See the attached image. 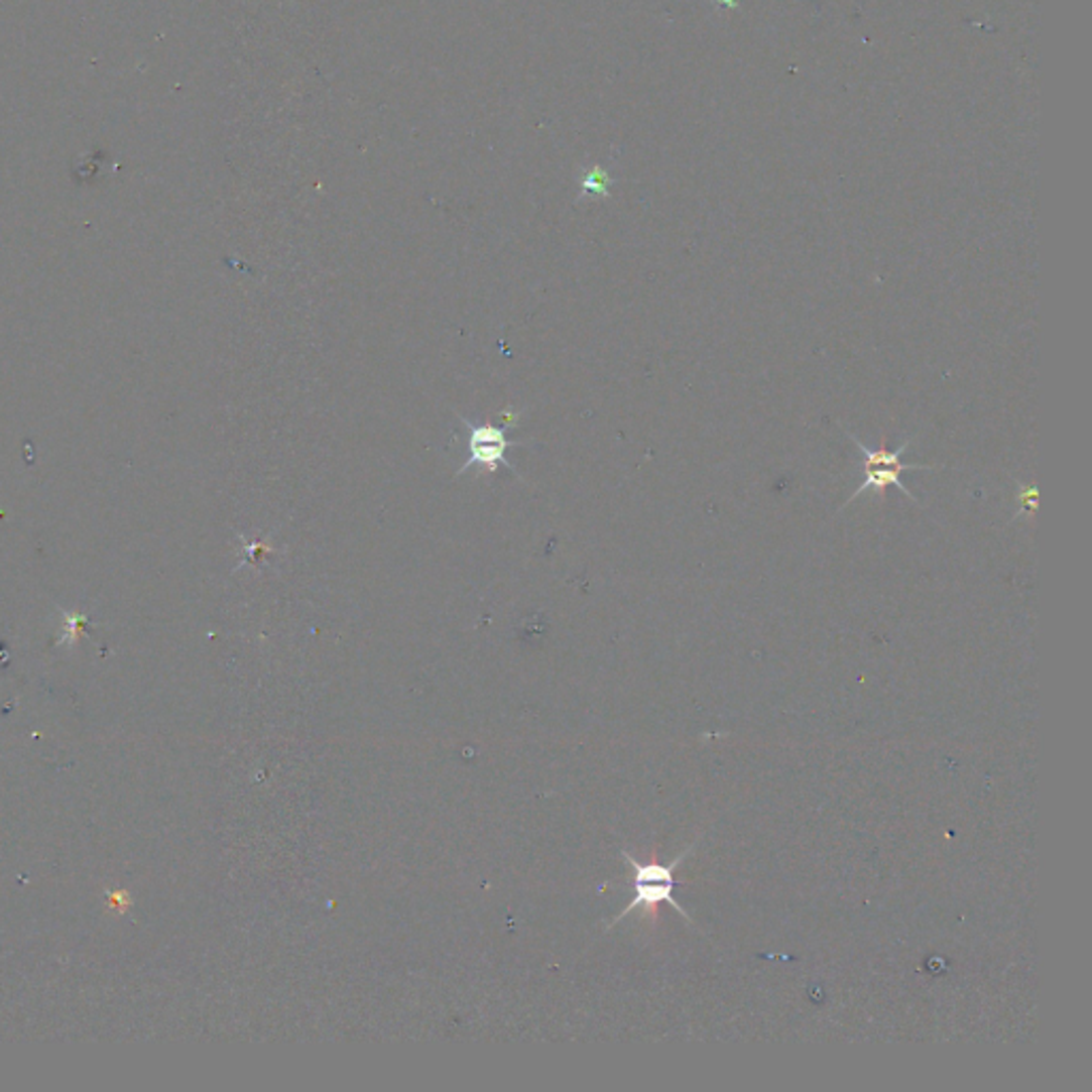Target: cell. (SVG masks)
<instances>
[{
	"instance_id": "4",
	"label": "cell",
	"mask_w": 1092,
	"mask_h": 1092,
	"mask_svg": "<svg viewBox=\"0 0 1092 1092\" xmlns=\"http://www.w3.org/2000/svg\"><path fill=\"white\" fill-rule=\"evenodd\" d=\"M1038 499H1040L1038 487H1035V485H1020V493H1017V504H1020V510H1017V514L1013 516V519H1017V516H1022L1026 512L1038 510Z\"/></svg>"
},
{
	"instance_id": "2",
	"label": "cell",
	"mask_w": 1092,
	"mask_h": 1092,
	"mask_svg": "<svg viewBox=\"0 0 1092 1092\" xmlns=\"http://www.w3.org/2000/svg\"><path fill=\"white\" fill-rule=\"evenodd\" d=\"M847 436H849L851 442L856 444V447L862 453V457H864V480H862V485L854 493H851V497L843 504V508L849 506L862 493H873V495L883 497L887 487H896L900 493H904L906 497H909L914 504H918V499L914 497V493L906 489L904 483L900 480V474L909 472V470H937V466L902 464L900 457H902V453L906 449H909L912 440H904L896 451H890V449H887V444H885V438H881L879 449H868L866 444H862L858 438H854L851 434H847Z\"/></svg>"
},
{
	"instance_id": "1",
	"label": "cell",
	"mask_w": 1092,
	"mask_h": 1092,
	"mask_svg": "<svg viewBox=\"0 0 1092 1092\" xmlns=\"http://www.w3.org/2000/svg\"><path fill=\"white\" fill-rule=\"evenodd\" d=\"M696 847V843L685 847L683 854H679L677 860H673L669 866H661V864H640L638 860L632 858V854L629 851H621L623 860L632 866L634 871V898L629 900V904L625 906V909L613 918V922L608 924V929H613L615 924H619L625 916H629L636 909H646V912H653L657 904L661 902H669L671 906H675V909L688 920L690 924H694L692 916L683 909V906L675 900L673 896V890H675V868L688 858L692 854V849Z\"/></svg>"
},
{
	"instance_id": "3",
	"label": "cell",
	"mask_w": 1092,
	"mask_h": 1092,
	"mask_svg": "<svg viewBox=\"0 0 1092 1092\" xmlns=\"http://www.w3.org/2000/svg\"><path fill=\"white\" fill-rule=\"evenodd\" d=\"M468 424V451L470 457L459 472H468L470 468H483L485 472H497L499 466H506L512 470V466L506 461V449L510 447H523V442H512L504 438L502 430H495L491 424H483V428H472V424L464 418Z\"/></svg>"
}]
</instances>
